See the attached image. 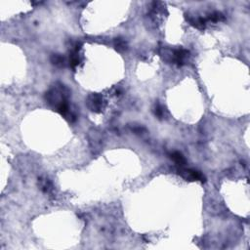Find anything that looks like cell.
Segmentation results:
<instances>
[{
  "label": "cell",
  "instance_id": "obj_7",
  "mask_svg": "<svg viewBox=\"0 0 250 250\" xmlns=\"http://www.w3.org/2000/svg\"><path fill=\"white\" fill-rule=\"evenodd\" d=\"M155 113H156V115L158 116V117H161L162 116V115H163V111H162V109L160 107H157L156 109H155Z\"/></svg>",
  "mask_w": 250,
  "mask_h": 250
},
{
  "label": "cell",
  "instance_id": "obj_4",
  "mask_svg": "<svg viewBox=\"0 0 250 250\" xmlns=\"http://www.w3.org/2000/svg\"><path fill=\"white\" fill-rule=\"evenodd\" d=\"M92 105H93V107L96 110V111H99L102 107V99L100 96H94L92 98Z\"/></svg>",
  "mask_w": 250,
  "mask_h": 250
},
{
  "label": "cell",
  "instance_id": "obj_5",
  "mask_svg": "<svg viewBox=\"0 0 250 250\" xmlns=\"http://www.w3.org/2000/svg\"><path fill=\"white\" fill-rule=\"evenodd\" d=\"M52 62L57 66H62L64 64V58L60 55H54L52 57Z\"/></svg>",
  "mask_w": 250,
  "mask_h": 250
},
{
  "label": "cell",
  "instance_id": "obj_1",
  "mask_svg": "<svg viewBox=\"0 0 250 250\" xmlns=\"http://www.w3.org/2000/svg\"><path fill=\"white\" fill-rule=\"evenodd\" d=\"M181 174L187 179L200 180V181H204V179H205L200 172L195 171V170H181Z\"/></svg>",
  "mask_w": 250,
  "mask_h": 250
},
{
  "label": "cell",
  "instance_id": "obj_3",
  "mask_svg": "<svg viewBox=\"0 0 250 250\" xmlns=\"http://www.w3.org/2000/svg\"><path fill=\"white\" fill-rule=\"evenodd\" d=\"M171 157H172V159H173L176 163L180 164V165H184V163H185V158H184V156L182 155L180 152H173L172 155H171Z\"/></svg>",
  "mask_w": 250,
  "mask_h": 250
},
{
  "label": "cell",
  "instance_id": "obj_6",
  "mask_svg": "<svg viewBox=\"0 0 250 250\" xmlns=\"http://www.w3.org/2000/svg\"><path fill=\"white\" fill-rule=\"evenodd\" d=\"M115 46L117 49H124L125 47H126V43H125V41L123 40V39L121 38H117L116 40H115Z\"/></svg>",
  "mask_w": 250,
  "mask_h": 250
},
{
  "label": "cell",
  "instance_id": "obj_2",
  "mask_svg": "<svg viewBox=\"0 0 250 250\" xmlns=\"http://www.w3.org/2000/svg\"><path fill=\"white\" fill-rule=\"evenodd\" d=\"M188 55V52L186 50L180 49V50H176L175 52L173 53V58H174V62L178 65H182L184 62V60Z\"/></svg>",
  "mask_w": 250,
  "mask_h": 250
}]
</instances>
